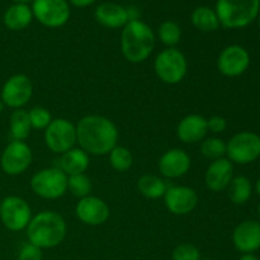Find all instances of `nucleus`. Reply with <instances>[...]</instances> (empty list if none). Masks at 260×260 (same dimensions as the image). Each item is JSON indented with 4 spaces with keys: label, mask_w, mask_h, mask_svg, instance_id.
Instances as JSON below:
<instances>
[{
    "label": "nucleus",
    "mask_w": 260,
    "mask_h": 260,
    "mask_svg": "<svg viewBox=\"0 0 260 260\" xmlns=\"http://www.w3.org/2000/svg\"><path fill=\"white\" fill-rule=\"evenodd\" d=\"M200 150L201 154L206 159L215 161L226 155V144L223 140L218 139V137H208V139L202 140Z\"/></svg>",
    "instance_id": "nucleus-29"
},
{
    "label": "nucleus",
    "mask_w": 260,
    "mask_h": 260,
    "mask_svg": "<svg viewBox=\"0 0 260 260\" xmlns=\"http://www.w3.org/2000/svg\"><path fill=\"white\" fill-rule=\"evenodd\" d=\"M250 65V55L240 45L228 46L217 58V69L223 76L236 78L245 73Z\"/></svg>",
    "instance_id": "nucleus-13"
},
{
    "label": "nucleus",
    "mask_w": 260,
    "mask_h": 260,
    "mask_svg": "<svg viewBox=\"0 0 260 260\" xmlns=\"http://www.w3.org/2000/svg\"><path fill=\"white\" fill-rule=\"evenodd\" d=\"M109 164L119 173L127 172L134 164V156L131 151L124 146H114L109 152Z\"/></svg>",
    "instance_id": "nucleus-27"
},
{
    "label": "nucleus",
    "mask_w": 260,
    "mask_h": 260,
    "mask_svg": "<svg viewBox=\"0 0 260 260\" xmlns=\"http://www.w3.org/2000/svg\"><path fill=\"white\" fill-rule=\"evenodd\" d=\"M29 122L32 129H43L47 128L48 124L52 122V116L48 112V109L43 107H33L30 111H28Z\"/></svg>",
    "instance_id": "nucleus-31"
},
{
    "label": "nucleus",
    "mask_w": 260,
    "mask_h": 260,
    "mask_svg": "<svg viewBox=\"0 0 260 260\" xmlns=\"http://www.w3.org/2000/svg\"><path fill=\"white\" fill-rule=\"evenodd\" d=\"M118 141V129L109 118L99 114L83 117L76 124V142L88 155L103 156Z\"/></svg>",
    "instance_id": "nucleus-1"
},
{
    "label": "nucleus",
    "mask_w": 260,
    "mask_h": 260,
    "mask_svg": "<svg viewBox=\"0 0 260 260\" xmlns=\"http://www.w3.org/2000/svg\"><path fill=\"white\" fill-rule=\"evenodd\" d=\"M255 190L256 193H258V196L260 197V178L258 180H256V184H255Z\"/></svg>",
    "instance_id": "nucleus-38"
},
{
    "label": "nucleus",
    "mask_w": 260,
    "mask_h": 260,
    "mask_svg": "<svg viewBox=\"0 0 260 260\" xmlns=\"http://www.w3.org/2000/svg\"><path fill=\"white\" fill-rule=\"evenodd\" d=\"M208 132L207 119L201 114H188L177 126V136L184 144H196L205 140Z\"/></svg>",
    "instance_id": "nucleus-19"
},
{
    "label": "nucleus",
    "mask_w": 260,
    "mask_h": 260,
    "mask_svg": "<svg viewBox=\"0 0 260 260\" xmlns=\"http://www.w3.org/2000/svg\"><path fill=\"white\" fill-rule=\"evenodd\" d=\"M95 19L107 28H123L129 22L128 10L117 3H102L95 9Z\"/></svg>",
    "instance_id": "nucleus-20"
},
{
    "label": "nucleus",
    "mask_w": 260,
    "mask_h": 260,
    "mask_svg": "<svg viewBox=\"0 0 260 260\" xmlns=\"http://www.w3.org/2000/svg\"><path fill=\"white\" fill-rule=\"evenodd\" d=\"M203 260H213V259H203Z\"/></svg>",
    "instance_id": "nucleus-42"
},
{
    "label": "nucleus",
    "mask_w": 260,
    "mask_h": 260,
    "mask_svg": "<svg viewBox=\"0 0 260 260\" xmlns=\"http://www.w3.org/2000/svg\"><path fill=\"white\" fill-rule=\"evenodd\" d=\"M137 189L144 197L149 200H157L164 197L168 189V185L161 178L152 174H145L137 182Z\"/></svg>",
    "instance_id": "nucleus-24"
},
{
    "label": "nucleus",
    "mask_w": 260,
    "mask_h": 260,
    "mask_svg": "<svg viewBox=\"0 0 260 260\" xmlns=\"http://www.w3.org/2000/svg\"><path fill=\"white\" fill-rule=\"evenodd\" d=\"M25 230L30 244L40 249H52L65 239L66 222L55 211H42L33 216Z\"/></svg>",
    "instance_id": "nucleus-2"
},
{
    "label": "nucleus",
    "mask_w": 260,
    "mask_h": 260,
    "mask_svg": "<svg viewBox=\"0 0 260 260\" xmlns=\"http://www.w3.org/2000/svg\"><path fill=\"white\" fill-rule=\"evenodd\" d=\"M234 178V165L228 157H221L208 165L205 174L206 185L212 192L228 189Z\"/></svg>",
    "instance_id": "nucleus-18"
},
{
    "label": "nucleus",
    "mask_w": 260,
    "mask_h": 260,
    "mask_svg": "<svg viewBox=\"0 0 260 260\" xmlns=\"http://www.w3.org/2000/svg\"><path fill=\"white\" fill-rule=\"evenodd\" d=\"M173 260H201V251L192 244H180L172 253Z\"/></svg>",
    "instance_id": "nucleus-32"
},
{
    "label": "nucleus",
    "mask_w": 260,
    "mask_h": 260,
    "mask_svg": "<svg viewBox=\"0 0 260 260\" xmlns=\"http://www.w3.org/2000/svg\"><path fill=\"white\" fill-rule=\"evenodd\" d=\"M155 47L154 30L142 20H129L121 36V50L128 62H144Z\"/></svg>",
    "instance_id": "nucleus-3"
},
{
    "label": "nucleus",
    "mask_w": 260,
    "mask_h": 260,
    "mask_svg": "<svg viewBox=\"0 0 260 260\" xmlns=\"http://www.w3.org/2000/svg\"><path fill=\"white\" fill-rule=\"evenodd\" d=\"M18 260H42V249L30 243L24 244L18 254Z\"/></svg>",
    "instance_id": "nucleus-33"
},
{
    "label": "nucleus",
    "mask_w": 260,
    "mask_h": 260,
    "mask_svg": "<svg viewBox=\"0 0 260 260\" xmlns=\"http://www.w3.org/2000/svg\"><path fill=\"white\" fill-rule=\"evenodd\" d=\"M258 212H259V217H260V205H259V207H258Z\"/></svg>",
    "instance_id": "nucleus-40"
},
{
    "label": "nucleus",
    "mask_w": 260,
    "mask_h": 260,
    "mask_svg": "<svg viewBox=\"0 0 260 260\" xmlns=\"http://www.w3.org/2000/svg\"><path fill=\"white\" fill-rule=\"evenodd\" d=\"M240 260H259V258L254 255V254H244Z\"/></svg>",
    "instance_id": "nucleus-36"
},
{
    "label": "nucleus",
    "mask_w": 260,
    "mask_h": 260,
    "mask_svg": "<svg viewBox=\"0 0 260 260\" xmlns=\"http://www.w3.org/2000/svg\"><path fill=\"white\" fill-rule=\"evenodd\" d=\"M228 189L229 197H230L231 202L234 205H244V203H246L250 200L251 192H253L250 179L244 177V175L234 177Z\"/></svg>",
    "instance_id": "nucleus-26"
},
{
    "label": "nucleus",
    "mask_w": 260,
    "mask_h": 260,
    "mask_svg": "<svg viewBox=\"0 0 260 260\" xmlns=\"http://www.w3.org/2000/svg\"><path fill=\"white\" fill-rule=\"evenodd\" d=\"M226 155L233 164L254 162L260 156V136L250 131L234 135L226 144Z\"/></svg>",
    "instance_id": "nucleus-7"
},
{
    "label": "nucleus",
    "mask_w": 260,
    "mask_h": 260,
    "mask_svg": "<svg viewBox=\"0 0 260 260\" xmlns=\"http://www.w3.org/2000/svg\"><path fill=\"white\" fill-rule=\"evenodd\" d=\"M46 146L55 154H65L76 144V126L66 118L52 119L45 129Z\"/></svg>",
    "instance_id": "nucleus-9"
},
{
    "label": "nucleus",
    "mask_w": 260,
    "mask_h": 260,
    "mask_svg": "<svg viewBox=\"0 0 260 260\" xmlns=\"http://www.w3.org/2000/svg\"><path fill=\"white\" fill-rule=\"evenodd\" d=\"M193 25L202 32H213L220 27V20L213 9L208 7H198L193 10L190 17Z\"/></svg>",
    "instance_id": "nucleus-25"
},
{
    "label": "nucleus",
    "mask_w": 260,
    "mask_h": 260,
    "mask_svg": "<svg viewBox=\"0 0 260 260\" xmlns=\"http://www.w3.org/2000/svg\"><path fill=\"white\" fill-rule=\"evenodd\" d=\"M94 2H95V0H70L71 4H73L74 7H78V8L89 7V5L93 4Z\"/></svg>",
    "instance_id": "nucleus-35"
},
{
    "label": "nucleus",
    "mask_w": 260,
    "mask_h": 260,
    "mask_svg": "<svg viewBox=\"0 0 260 260\" xmlns=\"http://www.w3.org/2000/svg\"><path fill=\"white\" fill-rule=\"evenodd\" d=\"M164 203L173 215L184 216L192 212L198 205V194L193 188L185 185L168 187L164 194Z\"/></svg>",
    "instance_id": "nucleus-14"
},
{
    "label": "nucleus",
    "mask_w": 260,
    "mask_h": 260,
    "mask_svg": "<svg viewBox=\"0 0 260 260\" xmlns=\"http://www.w3.org/2000/svg\"><path fill=\"white\" fill-rule=\"evenodd\" d=\"M30 131L32 127H30L28 111L23 108L14 109L9 118L10 139L15 141H24L30 135Z\"/></svg>",
    "instance_id": "nucleus-23"
},
{
    "label": "nucleus",
    "mask_w": 260,
    "mask_h": 260,
    "mask_svg": "<svg viewBox=\"0 0 260 260\" xmlns=\"http://www.w3.org/2000/svg\"><path fill=\"white\" fill-rule=\"evenodd\" d=\"M160 174L168 179H178L190 169V156L182 149H170L160 156Z\"/></svg>",
    "instance_id": "nucleus-16"
},
{
    "label": "nucleus",
    "mask_w": 260,
    "mask_h": 260,
    "mask_svg": "<svg viewBox=\"0 0 260 260\" xmlns=\"http://www.w3.org/2000/svg\"><path fill=\"white\" fill-rule=\"evenodd\" d=\"M233 243L236 250L253 254L260 249V222L254 220L239 223L233 233Z\"/></svg>",
    "instance_id": "nucleus-17"
},
{
    "label": "nucleus",
    "mask_w": 260,
    "mask_h": 260,
    "mask_svg": "<svg viewBox=\"0 0 260 260\" xmlns=\"http://www.w3.org/2000/svg\"><path fill=\"white\" fill-rule=\"evenodd\" d=\"M68 189L71 194L78 198H84L90 196L91 182L85 174H75L68 177Z\"/></svg>",
    "instance_id": "nucleus-30"
},
{
    "label": "nucleus",
    "mask_w": 260,
    "mask_h": 260,
    "mask_svg": "<svg viewBox=\"0 0 260 260\" xmlns=\"http://www.w3.org/2000/svg\"><path fill=\"white\" fill-rule=\"evenodd\" d=\"M15 4H28V3L33 2V0H13Z\"/></svg>",
    "instance_id": "nucleus-37"
},
{
    "label": "nucleus",
    "mask_w": 260,
    "mask_h": 260,
    "mask_svg": "<svg viewBox=\"0 0 260 260\" xmlns=\"http://www.w3.org/2000/svg\"><path fill=\"white\" fill-rule=\"evenodd\" d=\"M33 18L48 28H60L70 18L68 0H33Z\"/></svg>",
    "instance_id": "nucleus-10"
},
{
    "label": "nucleus",
    "mask_w": 260,
    "mask_h": 260,
    "mask_svg": "<svg viewBox=\"0 0 260 260\" xmlns=\"http://www.w3.org/2000/svg\"><path fill=\"white\" fill-rule=\"evenodd\" d=\"M32 160V150L27 142L12 140L3 151L0 165L5 174L15 177L23 174L30 167Z\"/></svg>",
    "instance_id": "nucleus-11"
},
{
    "label": "nucleus",
    "mask_w": 260,
    "mask_h": 260,
    "mask_svg": "<svg viewBox=\"0 0 260 260\" xmlns=\"http://www.w3.org/2000/svg\"><path fill=\"white\" fill-rule=\"evenodd\" d=\"M30 188L43 200H58L68 192V175L57 167L46 168L33 175Z\"/></svg>",
    "instance_id": "nucleus-6"
},
{
    "label": "nucleus",
    "mask_w": 260,
    "mask_h": 260,
    "mask_svg": "<svg viewBox=\"0 0 260 260\" xmlns=\"http://www.w3.org/2000/svg\"><path fill=\"white\" fill-rule=\"evenodd\" d=\"M75 212L79 220L89 226L103 225L111 215L108 205L95 196H88L79 200Z\"/></svg>",
    "instance_id": "nucleus-15"
},
{
    "label": "nucleus",
    "mask_w": 260,
    "mask_h": 260,
    "mask_svg": "<svg viewBox=\"0 0 260 260\" xmlns=\"http://www.w3.org/2000/svg\"><path fill=\"white\" fill-rule=\"evenodd\" d=\"M32 217L30 206L18 196H8L0 202V220L13 233L27 229Z\"/></svg>",
    "instance_id": "nucleus-8"
},
{
    "label": "nucleus",
    "mask_w": 260,
    "mask_h": 260,
    "mask_svg": "<svg viewBox=\"0 0 260 260\" xmlns=\"http://www.w3.org/2000/svg\"><path fill=\"white\" fill-rule=\"evenodd\" d=\"M154 70L162 83L175 85L179 84L187 75V58L184 53L177 47H168L156 56Z\"/></svg>",
    "instance_id": "nucleus-5"
},
{
    "label": "nucleus",
    "mask_w": 260,
    "mask_h": 260,
    "mask_svg": "<svg viewBox=\"0 0 260 260\" xmlns=\"http://www.w3.org/2000/svg\"><path fill=\"white\" fill-rule=\"evenodd\" d=\"M33 95V85L30 79L24 74H15L4 83L0 93L3 104L12 109L23 108Z\"/></svg>",
    "instance_id": "nucleus-12"
},
{
    "label": "nucleus",
    "mask_w": 260,
    "mask_h": 260,
    "mask_svg": "<svg viewBox=\"0 0 260 260\" xmlns=\"http://www.w3.org/2000/svg\"><path fill=\"white\" fill-rule=\"evenodd\" d=\"M160 41L168 47H175L182 38V28L174 20H165L157 29Z\"/></svg>",
    "instance_id": "nucleus-28"
},
{
    "label": "nucleus",
    "mask_w": 260,
    "mask_h": 260,
    "mask_svg": "<svg viewBox=\"0 0 260 260\" xmlns=\"http://www.w3.org/2000/svg\"><path fill=\"white\" fill-rule=\"evenodd\" d=\"M4 104H3V102L2 101H0V114H2L3 113V111H4Z\"/></svg>",
    "instance_id": "nucleus-39"
},
{
    "label": "nucleus",
    "mask_w": 260,
    "mask_h": 260,
    "mask_svg": "<svg viewBox=\"0 0 260 260\" xmlns=\"http://www.w3.org/2000/svg\"><path fill=\"white\" fill-rule=\"evenodd\" d=\"M259 24H260V14H259Z\"/></svg>",
    "instance_id": "nucleus-41"
},
{
    "label": "nucleus",
    "mask_w": 260,
    "mask_h": 260,
    "mask_svg": "<svg viewBox=\"0 0 260 260\" xmlns=\"http://www.w3.org/2000/svg\"><path fill=\"white\" fill-rule=\"evenodd\" d=\"M90 164V157L80 147H74L60 156L57 168L62 170L68 177L75 174H84Z\"/></svg>",
    "instance_id": "nucleus-21"
},
{
    "label": "nucleus",
    "mask_w": 260,
    "mask_h": 260,
    "mask_svg": "<svg viewBox=\"0 0 260 260\" xmlns=\"http://www.w3.org/2000/svg\"><path fill=\"white\" fill-rule=\"evenodd\" d=\"M32 8L28 4H13L5 10L3 22L10 30H23L32 23Z\"/></svg>",
    "instance_id": "nucleus-22"
},
{
    "label": "nucleus",
    "mask_w": 260,
    "mask_h": 260,
    "mask_svg": "<svg viewBox=\"0 0 260 260\" xmlns=\"http://www.w3.org/2000/svg\"><path fill=\"white\" fill-rule=\"evenodd\" d=\"M259 9L260 0H217L215 12L222 27L238 29L251 24Z\"/></svg>",
    "instance_id": "nucleus-4"
},
{
    "label": "nucleus",
    "mask_w": 260,
    "mask_h": 260,
    "mask_svg": "<svg viewBox=\"0 0 260 260\" xmlns=\"http://www.w3.org/2000/svg\"><path fill=\"white\" fill-rule=\"evenodd\" d=\"M207 126L208 131L213 132V134H221L228 127V121L222 116H212L207 119Z\"/></svg>",
    "instance_id": "nucleus-34"
}]
</instances>
